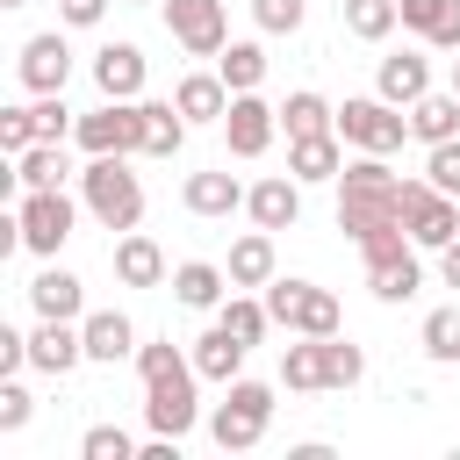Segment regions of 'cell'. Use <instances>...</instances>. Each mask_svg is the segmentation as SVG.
<instances>
[{"mask_svg":"<svg viewBox=\"0 0 460 460\" xmlns=\"http://www.w3.org/2000/svg\"><path fill=\"white\" fill-rule=\"evenodd\" d=\"M14 79H22L29 93H65V79H72V43H65V29H36V36L14 50Z\"/></svg>","mask_w":460,"mask_h":460,"instance_id":"7c38bea8","label":"cell"},{"mask_svg":"<svg viewBox=\"0 0 460 460\" xmlns=\"http://www.w3.org/2000/svg\"><path fill=\"white\" fill-rule=\"evenodd\" d=\"M266 65H273V58H266V43H259V36H230V43H223V58H216V72H223V86H230V93H259V86H266Z\"/></svg>","mask_w":460,"mask_h":460,"instance_id":"f1b7e54d","label":"cell"},{"mask_svg":"<svg viewBox=\"0 0 460 460\" xmlns=\"http://www.w3.org/2000/svg\"><path fill=\"white\" fill-rule=\"evenodd\" d=\"M216 129H223L230 158H266L273 137H280V108H273L266 93H230V115H223Z\"/></svg>","mask_w":460,"mask_h":460,"instance_id":"8fae6325","label":"cell"},{"mask_svg":"<svg viewBox=\"0 0 460 460\" xmlns=\"http://www.w3.org/2000/svg\"><path fill=\"white\" fill-rule=\"evenodd\" d=\"M402 230L417 237V252H446L460 237V194L431 180H402Z\"/></svg>","mask_w":460,"mask_h":460,"instance_id":"ba28073f","label":"cell"},{"mask_svg":"<svg viewBox=\"0 0 460 460\" xmlns=\"http://www.w3.org/2000/svg\"><path fill=\"white\" fill-rule=\"evenodd\" d=\"M244 216H252L259 230H295V223H302V180H295V172H266V180H252Z\"/></svg>","mask_w":460,"mask_h":460,"instance_id":"2e32d148","label":"cell"},{"mask_svg":"<svg viewBox=\"0 0 460 460\" xmlns=\"http://www.w3.org/2000/svg\"><path fill=\"white\" fill-rule=\"evenodd\" d=\"M14 172H22V194H29V187H65V180H79L72 158H65V144H50V137H36V144L14 158Z\"/></svg>","mask_w":460,"mask_h":460,"instance_id":"1f68e13d","label":"cell"},{"mask_svg":"<svg viewBox=\"0 0 460 460\" xmlns=\"http://www.w3.org/2000/svg\"><path fill=\"white\" fill-rule=\"evenodd\" d=\"M338 14H345V36H359V43H388L402 29L395 0H338Z\"/></svg>","mask_w":460,"mask_h":460,"instance_id":"836d02e7","label":"cell"},{"mask_svg":"<svg viewBox=\"0 0 460 460\" xmlns=\"http://www.w3.org/2000/svg\"><path fill=\"white\" fill-rule=\"evenodd\" d=\"M374 93L395 101V108L424 101V93H431V58H424V50H388V58L374 65Z\"/></svg>","mask_w":460,"mask_h":460,"instance_id":"603a6c76","label":"cell"},{"mask_svg":"<svg viewBox=\"0 0 460 460\" xmlns=\"http://www.w3.org/2000/svg\"><path fill=\"white\" fill-rule=\"evenodd\" d=\"M79 208H86V201H72L65 187H29V194H14L22 252H36V259H58V252L72 244V230H79Z\"/></svg>","mask_w":460,"mask_h":460,"instance_id":"8992f818","label":"cell"},{"mask_svg":"<svg viewBox=\"0 0 460 460\" xmlns=\"http://www.w3.org/2000/svg\"><path fill=\"white\" fill-rule=\"evenodd\" d=\"M58 22L65 29H101L108 22V0H58Z\"/></svg>","mask_w":460,"mask_h":460,"instance_id":"ee69618b","label":"cell"},{"mask_svg":"<svg viewBox=\"0 0 460 460\" xmlns=\"http://www.w3.org/2000/svg\"><path fill=\"white\" fill-rule=\"evenodd\" d=\"M115 7H151V0H115Z\"/></svg>","mask_w":460,"mask_h":460,"instance_id":"7dc6e473","label":"cell"},{"mask_svg":"<svg viewBox=\"0 0 460 460\" xmlns=\"http://www.w3.org/2000/svg\"><path fill=\"white\" fill-rule=\"evenodd\" d=\"M402 29H417L431 50H460V0H395Z\"/></svg>","mask_w":460,"mask_h":460,"instance_id":"83f0119b","label":"cell"},{"mask_svg":"<svg viewBox=\"0 0 460 460\" xmlns=\"http://www.w3.org/2000/svg\"><path fill=\"white\" fill-rule=\"evenodd\" d=\"M165 288H172V302H180V309L216 316V309H223V295H230V266H216V259H180Z\"/></svg>","mask_w":460,"mask_h":460,"instance_id":"44dd1931","label":"cell"},{"mask_svg":"<svg viewBox=\"0 0 460 460\" xmlns=\"http://www.w3.org/2000/svg\"><path fill=\"white\" fill-rule=\"evenodd\" d=\"M244 180L230 172V165H216V172H187L180 180V201H187V216H201V223H223V216H237L244 208Z\"/></svg>","mask_w":460,"mask_h":460,"instance_id":"4fadbf2b","label":"cell"},{"mask_svg":"<svg viewBox=\"0 0 460 460\" xmlns=\"http://www.w3.org/2000/svg\"><path fill=\"white\" fill-rule=\"evenodd\" d=\"M252 22H259V36H295L309 22V0H252Z\"/></svg>","mask_w":460,"mask_h":460,"instance_id":"74e56055","label":"cell"},{"mask_svg":"<svg viewBox=\"0 0 460 460\" xmlns=\"http://www.w3.org/2000/svg\"><path fill=\"white\" fill-rule=\"evenodd\" d=\"M223 266H230V288H266V280L280 273L273 230H259V223H252V230H244V237L230 244V259H223Z\"/></svg>","mask_w":460,"mask_h":460,"instance_id":"484cf974","label":"cell"},{"mask_svg":"<svg viewBox=\"0 0 460 460\" xmlns=\"http://www.w3.org/2000/svg\"><path fill=\"white\" fill-rule=\"evenodd\" d=\"M273 381H252V374H237L230 388H223V402L208 410V438L223 446V453H252L259 438H266V424H273Z\"/></svg>","mask_w":460,"mask_h":460,"instance_id":"5b68a950","label":"cell"},{"mask_svg":"<svg viewBox=\"0 0 460 460\" xmlns=\"http://www.w3.org/2000/svg\"><path fill=\"white\" fill-rule=\"evenodd\" d=\"M79 201H86V216H93L101 230H115V237L144 223V180L129 172L122 151H101V158L79 165Z\"/></svg>","mask_w":460,"mask_h":460,"instance_id":"7a4b0ae2","label":"cell"},{"mask_svg":"<svg viewBox=\"0 0 460 460\" xmlns=\"http://www.w3.org/2000/svg\"><path fill=\"white\" fill-rule=\"evenodd\" d=\"M172 101H180V115H187L194 129L230 115V86H223V72H180V79H172Z\"/></svg>","mask_w":460,"mask_h":460,"instance_id":"cb8c5ba5","label":"cell"},{"mask_svg":"<svg viewBox=\"0 0 460 460\" xmlns=\"http://www.w3.org/2000/svg\"><path fill=\"white\" fill-rule=\"evenodd\" d=\"M29 309H36V316H65V323H79V316H86V280H79L72 266L43 259V273L29 280Z\"/></svg>","mask_w":460,"mask_h":460,"instance_id":"7402d4cb","label":"cell"},{"mask_svg":"<svg viewBox=\"0 0 460 460\" xmlns=\"http://www.w3.org/2000/svg\"><path fill=\"white\" fill-rule=\"evenodd\" d=\"M259 295H266V309H273V323H280L288 338H331V331H345V309H338V295H331V288H316V280L273 273Z\"/></svg>","mask_w":460,"mask_h":460,"instance_id":"3957f363","label":"cell"},{"mask_svg":"<svg viewBox=\"0 0 460 460\" xmlns=\"http://www.w3.org/2000/svg\"><path fill=\"white\" fill-rule=\"evenodd\" d=\"M36 144V101H14V108H0V151L7 158H22Z\"/></svg>","mask_w":460,"mask_h":460,"instance_id":"f35d334b","label":"cell"},{"mask_svg":"<svg viewBox=\"0 0 460 460\" xmlns=\"http://www.w3.org/2000/svg\"><path fill=\"white\" fill-rule=\"evenodd\" d=\"M288 172H295L302 187H338V172H345V137H338V129L288 137Z\"/></svg>","mask_w":460,"mask_h":460,"instance_id":"9a60e30c","label":"cell"},{"mask_svg":"<svg viewBox=\"0 0 460 460\" xmlns=\"http://www.w3.org/2000/svg\"><path fill=\"white\" fill-rule=\"evenodd\" d=\"M0 7H29V0H0Z\"/></svg>","mask_w":460,"mask_h":460,"instance_id":"c3c4849f","label":"cell"},{"mask_svg":"<svg viewBox=\"0 0 460 460\" xmlns=\"http://www.w3.org/2000/svg\"><path fill=\"white\" fill-rule=\"evenodd\" d=\"M79 129V115L65 108V93H36V137H50V144H65Z\"/></svg>","mask_w":460,"mask_h":460,"instance_id":"ab89813d","label":"cell"},{"mask_svg":"<svg viewBox=\"0 0 460 460\" xmlns=\"http://www.w3.org/2000/svg\"><path fill=\"white\" fill-rule=\"evenodd\" d=\"M417 345H424V359H431V367H460V302L431 309V316H424V331H417Z\"/></svg>","mask_w":460,"mask_h":460,"instance_id":"e575fe53","label":"cell"},{"mask_svg":"<svg viewBox=\"0 0 460 460\" xmlns=\"http://www.w3.org/2000/svg\"><path fill=\"white\" fill-rule=\"evenodd\" d=\"M338 137H345V151H402V137H410V108H395V101H381V93H352L345 108H338Z\"/></svg>","mask_w":460,"mask_h":460,"instance_id":"52a82bcc","label":"cell"},{"mask_svg":"<svg viewBox=\"0 0 460 460\" xmlns=\"http://www.w3.org/2000/svg\"><path fill=\"white\" fill-rule=\"evenodd\" d=\"M144 50L137 43H101L93 50V86H101V101H144Z\"/></svg>","mask_w":460,"mask_h":460,"instance_id":"ffe728a7","label":"cell"},{"mask_svg":"<svg viewBox=\"0 0 460 460\" xmlns=\"http://www.w3.org/2000/svg\"><path fill=\"white\" fill-rule=\"evenodd\" d=\"M187 352H194V374H201V381H216V388H230V381L244 374V359H252V345H244V338L223 323V316H216V323H208V331H201Z\"/></svg>","mask_w":460,"mask_h":460,"instance_id":"d6986e66","label":"cell"},{"mask_svg":"<svg viewBox=\"0 0 460 460\" xmlns=\"http://www.w3.org/2000/svg\"><path fill=\"white\" fill-rule=\"evenodd\" d=\"M22 367H29V331L0 323V381H7V374H22Z\"/></svg>","mask_w":460,"mask_h":460,"instance_id":"7bdbcfd3","label":"cell"},{"mask_svg":"<svg viewBox=\"0 0 460 460\" xmlns=\"http://www.w3.org/2000/svg\"><path fill=\"white\" fill-rule=\"evenodd\" d=\"M316 129H338V108L316 93V86H295L280 101V137H316Z\"/></svg>","mask_w":460,"mask_h":460,"instance_id":"4dcf8cb0","label":"cell"},{"mask_svg":"<svg viewBox=\"0 0 460 460\" xmlns=\"http://www.w3.org/2000/svg\"><path fill=\"white\" fill-rule=\"evenodd\" d=\"M72 144H79L86 158H101V151L137 158V151H144V101H101V108H86L79 129H72Z\"/></svg>","mask_w":460,"mask_h":460,"instance_id":"9c48e42d","label":"cell"},{"mask_svg":"<svg viewBox=\"0 0 460 460\" xmlns=\"http://www.w3.org/2000/svg\"><path fill=\"white\" fill-rule=\"evenodd\" d=\"M79 460H137V438H129L122 424H86Z\"/></svg>","mask_w":460,"mask_h":460,"instance_id":"8d00e7d4","label":"cell"},{"mask_svg":"<svg viewBox=\"0 0 460 460\" xmlns=\"http://www.w3.org/2000/svg\"><path fill=\"white\" fill-rule=\"evenodd\" d=\"M144 424H151V431H165V438H187L194 424H208L194 352H187V359H172V367H158V374L144 381Z\"/></svg>","mask_w":460,"mask_h":460,"instance_id":"277c9868","label":"cell"},{"mask_svg":"<svg viewBox=\"0 0 460 460\" xmlns=\"http://www.w3.org/2000/svg\"><path fill=\"white\" fill-rule=\"evenodd\" d=\"M280 388H295V395L323 388V338H288L280 345Z\"/></svg>","mask_w":460,"mask_h":460,"instance_id":"d6a6232c","label":"cell"},{"mask_svg":"<svg viewBox=\"0 0 460 460\" xmlns=\"http://www.w3.org/2000/svg\"><path fill=\"white\" fill-rule=\"evenodd\" d=\"M187 129H194V122L180 115L172 93H165V101L144 93V151H137V158H180V151H187Z\"/></svg>","mask_w":460,"mask_h":460,"instance_id":"d4e9b609","label":"cell"},{"mask_svg":"<svg viewBox=\"0 0 460 460\" xmlns=\"http://www.w3.org/2000/svg\"><path fill=\"white\" fill-rule=\"evenodd\" d=\"M395 223H402V180L388 172L381 151H352L345 172H338V230L352 244H367V237L395 230Z\"/></svg>","mask_w":460,"mask_h":460,"instance_id":"6da1fadb","label":"cell"},{"mask_svg":"<svg viewBox=\"0 0 460 460\" xmlns=\"http://www.w3.org/2000/svg\"><path fill=\"white\" fill-rule=\"evenodd\" d=\"M158 7H165V29L187 58H223V43H230L223 0H158Z\"/></svg>","mask_w":460,"mask_h":460,"instance_id":"30bf717a","label":"cell"},{"mask_svg":"<svg viewBox=\"0 0 460 460\" xmlns=\"http://www.w3.org/2000/svg\"><path fill=\"white\" fill-rule=\"evenodd\" d=\"M79 338H86V359H93V367H122V359H137V345H144L122 309H86V316H79Z\"/></svg>","mask_w":460,"mask_h":460,"instance_id":"ac0fdd59","label":"cell"},{"mask_svg":"<svg viewBox=\"0 0 460 460\" xmlns=\"http://www.w3.org/2000/svg\"><path fill=\"white\" fill-rule=\"evenodd\" d=\"M108 259H115V280H122V288H165V280H172V266H165V244H158L151 230H122Z\"/></svg>","mask_w":460,"mask_h":460,"instance_id":"e0dca14e","label":"cell"},{"mask_svg":"<svg viewBox=\"0 0 460 460\" xmlns=\"http://www.w3.org/2000/svg\"><path fill=\"white\" fill-rule=\"evenodd\" d=\"M79 359H86L79 323H65V316H36V331H29V367H36V374H50V381H65Z\"/></svg>","mask_w":460,"mask_h":460,"instance_id":"5bb4252c","label":"cell"},{"mask_svg":"<svg viewBox=\"0 0 460 460\" xmlns=\"http://www.w3.org/2000/svg\"><path fill=\"white\" fill-rule=\"evenodd\" d=\"M29 417H36V395L22 388V374H7L0 381V431H22Z\"/></svg>","mask_w":460,"mask_h":460,"instance_id":"b9f144b4","label":"cell"},{"mask_svg":"<svg viewBox=\"0 0 460 460\" xmlns=\"http://www.w3.org/2000/svg\"><path fill=\"white\" fill-rule=\"evenodd\" d=\"M359 381H367V352L345 331H331L323 338V388H359Z\"/></svg>","mask_w":460,"mask_h":460,"instance_id":"d590c367","label":"cell"},{"mask_svg":"<svg viewBox=\"0 0 460 460\" xmlns=\"http://www.w3.org/2000/svg\"><path fill=\"white\" fill-rule=\"evenodd\" d=\"M438 280H446V288H460V237L438 252Z\"/></svg>","mask_w":460,"mask_h":460,"instance_id":"f6af8a7d","label":"cell"},{"mask_svg":"<svg viewBox=\"0 0 460 460\" xmlns=\"http://www.w3.org/2000/svg\"><path fill=\"white\" fill-rule=\"evenodd\" d=\"M446 86H453V93H460V58H453V72H446Z\"/></svg>","mask_w":460,"mask_h":460,"instance_id":"bcb514c9","label":"cell"},{"mask_svg":"<svg viewBox=\"0 0 460 460\" xmlns=\"http://www.w3.org/2000/svg\"><path fill=\"white\" fill-rule=\"evenodd\" d=\"M417 288H424V259H417V244H410V252H395V259H374V266H367V295H374V302H388V309H395V302H410Z\"/></svg>","mask_w":460,"mask_h":460,"instance_id":"4316f807","label":"cell"},{"mask_svg":"<svg viewBox=\"0 0 460 460\" xmlns=\"http://www.w3.org/2000/svg\"><path fill=\"white\" fill-rule=\"evenodd\" d=\"M424 180H431V187H446V194H460V137H446V144H431V151H424Z\"/></svg>","mask_w":460,"mask_h":460,"instance_id":"60d3db41","label":"cell"},{"mask_svg":"<svg viewBox=\"0 0 460 460\" xmlns=\"http://www.w3.org/2000/svg\"><path fill=\"white\" fill-rule=\"evenodd\" d=\"M410 137H417L424 151L446 144V137H460V93H453V86H446V93L431 86L424 101H410Z\"/></svg>","mask_w":460,"mask_h":460,"instance_id":"f546056e","label":"cell"}]
</instances>
